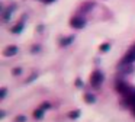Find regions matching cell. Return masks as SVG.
I'll return each mask as SVG.
<instances>
[{
	"mask_svg": "<svg viewBox=\"0 0 135 122\" xmlns=\"http://www.w3.org/2000/svg\"><path fill=\"white\" fill-rule=\"evenodd\" d=\"M103 80H105V76H103V73L100 71V70H94L90 74V84L94 89H99V87L102 86Z\"/></svg>",
	"mask_w": 135,
	"mask_h": 122,
	"instance_id": "6da1fadb",
	"label": "cell"
},
{
	"mask_svg": "<svg viewBox=\"0 0 135 122\" xmlns=\"http://www.w3.org/2000/svg\"><path fill=\"white\" fill-rule=\"evenodd\" d=\"M70 26H71V28H74V29H81V28H84V26H86L84 17H81V16L73 17V19L70 20Z\"/></svg>",
	"mask_w": 135,
	"mask_h": 122,
	"instance_id": "7a4b0ae2",
	"label": "cell"
},
{
	"mask_svg": "<svg viewBox=\"0 0 135 122\" xmlns=\"http://www.w3.org/2000/svg\"><path fill=\"white\" fill-rule=\"evenodd\" d=\"M115 87H116V92H119L120 95L125 96L126 93H128V90L131 89V86H129L128 83H125L123 80H118L116 84H115Z\"/></svg>",
	"mask_w": 135,
	"mask_h": 122,
	"instance_id": "3957f363",
	"label": "cell"
},
{
	"mask_svg": "<svg viewBox=\"0 0 135 122\" xmlns=\"http://www.w3.org/2000/svg\"><path fill=\"white\" fill-rule=\"evenodd\" d=\"M134 61H135V45L132 46V48L125 54V57L122 58V63L123 64H132Z\"/></svg>",
	"mask_w": 135,
	"mask_h": 122,
	"instance_id": "277c9868",
	"label": "cell"
},
{
	"mask_svg": "<svg viewBox=\"0 0 135 122\" xmlns=\"http://www.w3.org/2000/svg\"><path fill=\"white\" fill-rule=\"evenodd\" d=\"M16 52H18V46L16 45H9L7 48L3 49L4 57H13V55H16Z\"/></svg>",
	"mask_w": 135,
	"mask_h": 122,
	"instance_id": "5b68a950",
	"label": "cell"
},
{
	"mask_svg": "<svg viewBox=\"0 0 135 122\" xmlns=\"http://www.w3.org/2000/svg\"><path fill=\"white\" fill-rule=\"evenodd\" d=\"M23 26H25V22H23V19H21L18 25L12 28V34H19V32H21L22 29H23Z\"/></svg>",
	"mask_w": 135,
	"mask_h": 122,
	"instance_id": "8992f818",
	"label": "cell"
},
{
	"mask_svg": "<svg viewBox=\"0 0 135 122\" xmlns=\"http://www.w3.org/2000/svg\"><path fill=\"white\" fill-rule=\"evenodd\" d=\"M74 41V36H67V38H64V39H61V46H67V45H70L71 42Z\"/></svg>",
	"mask_w": 135,
	"mask_h": 122,
	"instance_id": "52a82bcc",
	"label": "cell"
},
{
	"mask_svg": "<svg viewBox=\"0 0 135 122\" xmlns=\"http://www.w3.org/2000/svg\"><path fill=\"white\" fill-rule=\"evenodd\" d=\"M33 118H35V119H42V118H44V109H42V107L36 109L35 112H33Z\"/></svg>",
	"mask_w": 135,
	"mask_h": 122,
	"instance_id": "ba28073f",
	"label": "cell"
},
{
	"mask_svg": "<svg viewBox=\"0 0 135 122\" xmlns=\"http://www.w3.org/2000/svg\"><path fill=\"white\" fill-rule=\"evenodd\" d=\"M84 100L87 102V103H94V102H96V97H94L91 93H86V95H84Z\"/></svg>",
	"mask_w": 135,
	"mask_h": 122,
	"instance_id": "9c48e42d",
	"label": "cell"
},
{
	"mask_svg": "<svg viewBox=\"0 0 135 122\" xmlns=\"http://www.w3.org/2000/svg\"><path fill=\"white\" fill-rule=\"evenodd\" d=\"M80 113H81V112H80L79 109H76V110H71V112L68 113V118H70V119H77V118L80 116Z\"/></svg>",
	"mask_w": 135,
	"mask_h": 122,
	"instance_id": "30bf717a",
	"label": "cell"
},
{
	"mask_svg": "<svg viewBox=\"0 0 135 122\" xmlns=\"http://www.w3.org/2000/svg\"><path fill=\"white\" fill-rule=\"evenodd\" d=\"M91 7H93V3L89 2V3H84V4L80 7V10H81V12H89V9H91Z\"/></svg>",
	"mask_w": 135,
	"mask_h": 122,
	"instance_id": "8fae6325",
	"label": "cell"
},
{
	"mask_svg": "<svg viewBox=\"0 0 135 122\" xmlns=\"http://www.w3.org/2000/svg\"><path fill=\"white\" fill-rule=\"evenodd\" d=\"M13 9H15V6H10V7H9V9H7V10H6V13L3 15L4 20H7V19H9V16H10V13H12V12H13Z\"/></svg>",
	"mask_w": 135,
	"mask_h": 122,
	"instance_id": "7c38bea8",
	"label": "cell"
},
{
	"mask_svg": "<svg viewBox=\"0 0 135 122\" xmlns=\"http://www.w3.org/2000/svg\"><path fill=\"white\" fill-rule=\"evenodd\" d=\"M109 49H110V45H109V44H102V45H100V51L106 52V51H109Z\"/></svg>",
	"mask_w": 135,
	"mask_h": 122,
	"instance_id": "4fadbf2b",
	"label": "cell"
},
{
	"mask_svg": "<svg viewBox=\"0 0 135 122\" xmlns=\"http://www.w3.org/2000/svg\"><path fill=\"white\" fill-rule=\"evenodd\" d=\"M41 107H42V109H50V107H51V103H50V102H44V103H42L41 105Z\"/></svg>",
	"mask_w": 135,
	"mask_h": 122,
	"instance_id": "5bb4252c",
	"label": "cell"
},
{
	"mask_svg": "<svg viewBox=\"0 0 135 122\" xmlns=\"http://www.w3.org/2000/svg\"><path fill=\"white\" fill-rule=\"evenodd\" d=\"M6 92H7V90H6V87H3V89L0 90V99H3L4 96H6Z\"/></svg>",
	"mask_w": 135,
	"mask_h": 122,
	"instance_id": "9a60e30c",
	"label": "cell"
},
{
	"mask_svg": "<svg viewBox=\"0 0 135 122\" xmlns=\"http://www.w3.org/2000/svg\"><path fill=\"white\" fill-rule=\"evenodd\" d=\"M21 73H22V68H21V67H16V68L13 70V74H15V76H19Z\"/></svg>",
	"mask_w": 135,
	"mask_h": 122,
	"instance_id": "2e32d148",
	"label": "cell"
},
{
	"mask_svg": "<svg viewBox=\"0 0 135 122\" xmlns=\"http://www.w3.org/2000/svg\"><path fill=\"white\" fill-rule=\"evenodd\" d=\"M25 121H26V118H25V116H22V115L16 116V122H25Z\"/></svg>",
	"mask_w": 135,
	"mask_h": 122,
	"instance_id": "e0dca14e",
	"label": "cell"
},
{
	"mask_svg": "<svg viewBox=\"0 0 135 122\" xmlns=\"http://www.w3.org/2000/svg\"><path fill=\"white\" fill-rule=\"evenodd\" d=\"M76 86L77 87H83V81L80 78H76Z\"/></svg>",
	"mask_w": 135,
	"mask_h": 122,
	"instance_id": "ac0fdd59",
	"label": "cell"
},
{
	"mask_svg": "<svg viewBox=\"0 0 135 122\" xmlns=\"http://www.w3.org/2000/svg\"><path fill=\"white\" fill-rule=\"evenodd\" d=\"M39 49H41V48H39V45H36V46H32V49H31V51H32V52H38Z\"/></svg>",
	"mask_w": 135,
	"mask_h": 122,
	"instance_id": "d6986e66",
	"label": "cell"
},
{
	"mask_svg": "<svg viewBox=\"0 0 135 122\" xmlns=\"http://www.w3.org/2000/svg\"><path fill=\"white\" fill-rule=\"evenodd\" d=\"M35 77H36V74H35V76H31V77H29V78H28V80H26V81H28V83H29V81H32V80H33V78H35Z\"/></svg>",
	"mask_w": 135,
	"mask_h": 122,
	"instance_id": "ffe728a7",
	"label": "cell"
},
{
	"mask_svg": "<svg viewBox=\"0 0 135 122\" xmlns=\"http://www.w3.org/2000/svg\"><path fill=\"white\" fill-rule=\"evenodd\" d=\"M42 2H45V3H52V2H55V0H42Z\"/></svg>",
	"mask_w": 135,
	"mask_h": 122,
	"instance_id": "44dd1931",
	"label": "cell"
},
{
	"mask_svg": "<svg viewBox=\"0 0 135 122\" xmlns=\"http://www.w3.org/2000/svg\"><path fill=\"white\" fill-rule=\"evenodd\" d=\"M132 110H134V113H135V109H132Z\"/></svg>",
	"mask_w": 135,
	"mask_h": 122,
	"instance_id": "7402d4cb",
	"label": "cell"
}]
</instances>
